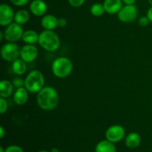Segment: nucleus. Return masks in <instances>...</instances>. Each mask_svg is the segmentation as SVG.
<instances>
[{"label": "nucleus", "instance_id": "f257e3e1", "mask_svg": "<svg viewBox=\"0 0 152 152\" xmlns=\"http://www.w3.org/2000/svg\"><path fill=\"white\" fill-rule=\"evenodd\" d=\"M37 103L44 111H51L59 104V94L54 88L46 86L37 94Z\"/></svg>", "mask_w": 152, "mask_h": 152}, {"label": "nucleus", "instance_id": "f03ea898", "mask_svg": "<svg viewBox=\"0 0 152 152\" xmlns=\"http://www.w3.org/2000/svg\"><path fill=\"white\" fill-rule=\"evenodd\" d=\"M39 45L48 51H55L60 45V40L53 31L45 30L39 34L38 41Z\"/></svg>", "mask_w": 152, "mask_h": 152}, {"label": "nucleus", "instance_id": "7ed1b4c3", "mask_svg": "<svg viewBox=\"0 0 152 152\" xmlns=\"http://www.w3.org/2000/svg\"><path fill=\"white\" fill-rule=\"evenodd\" d=\"M44 76L37 70L31 71L25 80V88L31 94L38 93L44 88Z\"/></svg>", "mask_w": 152, "mask_h": 152}, {"label": "nucleus", "instance_id": "20e7f679", "mask_svg": "<svg viewBox=\"0 0 152 152\" xmlns=\"http://www.w3.org/2000/svg\"><path fill=\"white\" fill-rule=\"evenodd\" d=\"M52 72L58 78L63 79L68 77L73 70V63L68 58L61 56L56 58L52 63Z\"/></svg>", "mask_w": 152, "mask_h": 152}, {"label": "nucleus", "instance_id": "39448f33", "mask_svg": "<svg viewBox=\"0 0 152 152\" xmlns=\"http://www.w3.org/2000/svg\"><path fill=\"white\" fill-rule=\"evenodd\" d=\"M21 49L14 42H7L1 48V56L7 62H14L20 57Z\"/></svg>", "mask_w": 152, "mask_h": 152}, {"label": "nucleus", "instance_id": "423d86ee", "mask_svg": "<svg viewBox=\"0 0 152 152\" xmlns=\"http://www.w3.org/2000/svg\"><path fill=\"white\" fill-rule=\"evenodd\" d=\"M23 33L22 25L16 22H12L4 30V37L9 42H16L22 38Z\"/></svg>", "mask_w": 152, "mask_h": 152}, {"label": "nucleus", "instance_id": "0eeeda50", "mask_svg": "<svg viewBox=\"0 0 152 152\" xmlns=\"http://www.w3.org/2000/svg\"><path fill=\"white\" fill-rule=\"evenodd\" d=\"M138 15L137 7L134 4H126L122 7L120 11L117 13L118 19L121 22L129 23L137 19Z\"/></svg>", "mask_w": 152, "mask_h": 152}, {"label": "nucleus", "instance_id": "6e6552de", "mask_svg": "<svg viewBox=\"0 0 152 152\" xmlns=\"http://www.w3.org/2000/svg\"><path fill=\"white\" fill-rule=\"evenodd\" d=\"M125 129L123 126L119 125H114L107 129L105 132L106 140L111 141V142H118L121 141L125 137Z\"/></svg>", "mask_w": 152, "mask_h": 152}, {"label": "nucleus", "instance_id": "1a4fd4ad", "mask_svg": "<svg viewBox=\"0 0 152 152\" xmlns=\"http://www.w3.org/2000/svg\"><path fill=\"white\" fill-rule=\"evenodd\" d=\"M14 13L10 5L1 4L0 5V25L1 26H7L14 20Z\"/></svg>", "mask_w": 152, "mask_h": 152}, {"label": "nucleus", "instance_id": "9d476101", "mask_svg": "<svg viewBox=\"0 0 152 152\" xmlns=\"http://www.w3.org/2000/svg\"><path fill=\"white\" fill-rule=\"evenodd\" d=\"M38 56V49L34 45L26 44L21 48L20 58L27 63L32 62Z\"/></svg>", "mask_w": 152, "mask_h": 152}, {"label": "nucleus", "instance_id": "9b49d317", "mask_svg": "<svg viewBox=\"0 0 152 152\" xmlns=\"http://www.w3.org/2000/svg\"><path fill=\"white\" fill-rule=\"evenodd\" d=\"M47 4L43 0H34L30 4L31 12L36 16H44L47 12Z\"/></svg>", "mask_w": 152, "mask_h": 152}, {"label": "nucleus", "instance_id": "f8f14e48", "mask_svg": "<svg viewBox=\"0 0 152 152\" xmlns=\"http://www.w3.org/2000/svg\"><path fill=\"white\" fill-rule=\"evenodd\" d=\"M104 7L106 13L109 14L118 13L123 7L122 0H105L103 2Z\"/></svg>", "mask_w": 152, "mask_h": 152}, {"label": "nucleus", "instance_id": "ddd939ff", "mask_svg": "<svg viewBox=\"0 0 152 152\" xmlns=\"http://www.w3.org/2000/svg\"><path fill=\"white\" fill-rule=\"evenodd\" d=\"M28 99V91L25 88H16L13 94V101L18 105H23Z\"/></svg>", "mask_w": 152, "mask_h": 152}, {"label": "nucleus", "instance_id": "4468645a", "mask_svg": "<svg viewBox=\"0 0 152 152\" xmlns=\"http://www.w3.org/2000/svg\"><path fill=\"white\" fill-rule=\"evenodd\" d=\"M41 25L45 30L53 31L58 27V19L53 15H45L42 19Z\"/></svg>", "mask_w": 152, "mask_h": 152}, {"label": "nucleus", "instance_id": "2eb2a0df", "mask_svg": "<svg viewBox=\"0 0 152 152\" xmlns=\"http://www.w3.org/2000/svg\"><path fill=\"white\" fill-rule=\"evenodd\" d=\"M13 83L6 80H1L0 83V97L7 98L12 95L13 92Z\"/></svg>", "mask_w": 152, "mask_h": 152}, {"label": "nucleus", "instance_id": "dca6fc26", "mask_svg": "<svg viewBox=\"0 0 152 152\" xmlns=\"http://www.w3.org/2000/svg\"><path fill=\"white\" fill-rule=\"evenodd\" d=\"M95 152H116V147L114 142H111L108 140H105L96 144Z\"/></svg>", "mask_w": 152, "mask_h": 152}, {"label": "nucleus", "instance_id": "f3484780", "mask_svg": "<svg viewBox=\"0 0 152 152\" xmlns=\"http://www.w3.org/2000/svg\"><path fill=\"white\" fill-rule=\"evenodd\" d=\"M141 142V137L139 134L132 132L129 134L126 138V145L129 148H135L140 145Z\"/></svg>", "mask_w": 152, "mask_h": 152}, {"label": "nucleus", "instance_id": "a211bd4d", "mask_svg": "<svg viewBox=\"0 0 152 152\" xmlns=\"http://www.w3.org/2000/svg\"><path fill=\"white\" fill-rule=\"evenodd\" d=\"M39 37V34H37V32H36L35 31L28 30L26 31H24L22 39L26 44L34 45L38 42Z\"/></svg>", "mask_w": 152, "mask_h": 152}, {"label": "nucleus", "instance_id": "6ab92c4d", "mask_svg": "<svg viewBox=\"0 0 152 152\" xmlns=\"http://www.w3.org/2000/svg\"><path fill=\"white\" fill-rule=\"evenodd\" d=\"M27 62H25V61L22 59H17L16 60H15L14 62H13L12 64V70H13V73L16 75H22L25 73L27 70Z\"/></svg>", "mask_w": 152, "mask_h": 152}, {"label": "nucleus", "instance_id": "aec40b11", "mask_svg": "<svg viewBox=\"0 0 152 152\" xmlns=\"http://www.w3.org/2000/svg\"><path fill=\"white\" fill-rule=\"evenodd\" d=\"M30 19V14L28 10H19L15 13L14 21L16 23L19 25H24L27 23Z\"/></svg>", "mask_w": 152, "mask_h": 152}, {"label": "nucleus", "instance_id": "412c9836", "mask_svg": "<svg viewBox=\"0 0 152 152\" xmlns=\"http://www.w3.org/2000/svg\"><path fill=\"white\" fill-rule=\"evenodd\" d=\"M105 12V10L103 4H101V3H94L91 7V13L93 16H96V17L102 16Z\"/></svg>", "mask_w": 152, "mask_h": 152}, {"label": "nucleus", "instance_id": "4be33fe9", "mask_svg": "<svg viewBox=\"0 0 152 152\" xmlns=\"http://www.w3.org/2000/svg\"><path fill=\"white\" fill-rule=\"evenodd\" d=\"M7 108H8V104L5 98L0 97V114H5L7 111Z\"/></svg>", "mask_w": 152, "mask_h": 152}, {"label": "nucleus", "instance_id": "5701e85b", "mask_svg": "<svg viewBox=\"0 0 152 152\" xmlns=\"http://www.w3.org/2000/svg\"><path fill=\"white\" fill-rule=\"evenodd\" d=\"M12 83H13V86L16 88H22L25 86V80H22L20 77H16V78L13 79Z\"/></svg>", "mask_w": 152, "mask_h": 152}, {"label": "nucleus", "instance_id": "b1692460", "mask_svg": "<svg viewBox=\"0 0 152 152\" xmlns=\"http://www.w3.org/2000/svg\"><path fill=\"white\" fill-rule=\"evenodd\" d=\"M4 152H23V150L22 149V148L18 146V145H13L7 147V148H5Z\"/></svg>", "mask_w": 152, "mask_h": 152}, {"label": "nucleus", "instance_id": "393cba45", "mask_svg": "<svg viewBox=\"0 0 152 152\" xmlns=\"http://www.w3.org/2000/svg\"><path fill=\"white\" fill-rule=\"evenodd\" d=\"M86 0H68V2L72 7H80L85 3Z\"/></svg>", "mask_w": 152, "mask_h": 152}, {"label": "nucleus", "instance_id": "a878e982", "mask_svg": "<svg viewBox=\"0 0 152 152\" xmlns=\"http://www.w3.org/2000/svg\"><path fill=\"white\" fill-rule=\"evenodd\" d=\"M149 22H150V20L147 16H141V17L139 19V20H138V23H139V25L142 27L147 26Z\"/></svg>", "mask_w": 152, "mask_h": 152}, {"label": "nucleus", "instance_id": "bb28decb", "mask_svg": "<svg viewBox=\"0 0 152 152\" xmlns=\"http://www.w3.org/2000/svg\"><path fill=\"white\" fill-rule=\"evenodd\" d=\"M10 1L14 5L21 7V6H24L28 4L29 0H10Z\"/></svg>", "mask_w": 152, "mask_h": 152}, {"label": "nucleus", "instance_id": "cd10ccee", "mask_svg": "<svg viewBox=\"0 0 152 152\" xmlns=\"http://www.w3.org/2000/svg\"><path fill=\"white\" fill-rule=\"evenodd\" d=\"M67 25V20L65 18H59L58 19V27L64 28Z\"/></svg>", "mask_w": 152, "mask_h": 152}, {"label": "nucleus", "instance_id": "c85d7f7f", "mask_svg": "<svg viewBox=\"0 0 152 152\" xmlns=\"http://www.w3.org/2000/svg\"><path fill=\"white\" fill-rule=\"evenodd\" d=\"M147 16L149 19L150 22H152V6L148 9V12H147Z\"/></svg>", "mask_w": 152, "mask_h": 152}, {"label": "nucleus", "instance_id": "c756f323", "mask_svg": "<svg viewBox=\"0 0 152 152\" xmlns=\"http://www.w3.org/2000/svg\"><path fill=\"white\" fill-rule=\"evenodd\" d=\"M125 4H134L136 0H122Z\"/></svg>", "mask_w": 152, "mask_h": 152}, {"label": "nucleus", "instance_id": "7c9ffc66", "mask_svg": "<svg viewBox=\"0 0 152 152\" xmlns=\"http://www.w3.org/2000/svg\"><path fill=\"white\" fill-rule=\"evenodd\" d=\"M4 134H5V131H4V129L3 128V126H0V138L2 139L4 137Z\"/></svg>", "mask_w": 152, "mask_h": 152}, {"label": "nucleus", "instance_id": "2f4dec72", "mask_svg": "<svg viewBox=\"0 0 152 152\" xmlns=\"http://www.w3.org/2000/svg\"><path fill=\"white\" fill-rule=\"evenodd\" d=\"M3 36H4V33L0 32V41H2L3 39Z\"/></svg>", "mask_w": 152, "mask_h": 152}, {"label": "nucleus", "instance_id": "473e14b6", "mask_svg": "<svg viewBox=\"0 0 152 152\" xmlns=\"http://www.w3.org/2000/svg\"><path fill=\"white\" fill-rule=\"evenodd\" d=\"M51 152H59V150L56 148H53V149L51 150Z\"/></svg>", "mask_w": 152, "mask_h": 152}, {"label": "nucleus", "instance_id": "72a5a7b5", "mask_svg": "<svg viewBox=\"0 0 152 152\" xmlns=\"http://www.w3.org/2000/svg\"><path fill=\"white\" fill-rule=\"evenodd\" d=\"M4 151H5V149H4L2 146L0 147V152H4Z\"/></svg>", "mask_w": 152, "mask_h": 152}, {"label": "nucleus", "instance_id": "f704fd0d", "mask_svg": "<svg viewBox=\"0 0 152 152\" xmlns=\"http://www.w3.org/2000/svg\"><path fill=\"white\" fill-rule=\"evenodd\" d=\"M148 2H149V4L152 6V0H148Z\"/></svg>", "mask_w": 152, "mask_h": 152}, {"label": "nucleus", "instance_id": "c9c22d12", "mask_svg": "<svg viewBox=\"0 0 152 152\" xmlns=\"http://www.w3.org/2000/svg\"><path fill=\"white\" fill-rule=\"evenodd\" d=\"M38 152H51V151H39Z\"/></svg>", "mask_w": 152, "mask_h": 152}]
</instances>
